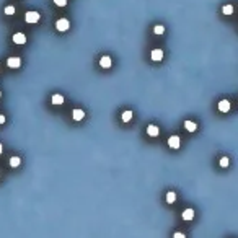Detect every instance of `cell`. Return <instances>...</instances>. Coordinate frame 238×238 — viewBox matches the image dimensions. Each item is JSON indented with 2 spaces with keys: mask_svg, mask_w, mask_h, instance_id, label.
Listing matches in <instances>:
<instances>
[{
  "mask_svg": "<svg viewBox=\"0 0 238 238\" xmlns=\"http://www.w3.org/2000/svg\"><path fill=\"white\" fill-rule=\"evenodd\" d=\"M222 13H223V15H232V13H233V5H223L222 7Z\"/></svg>",
  "mask_w": 238,
  "mask_h": 238,
  "instance_id": "5bb4252c",
  "label": "cell"
},
{
  "mask_svg": "<svg viewBox=\"0 0 238 238\" xmlns=\"http://www.w3.org/2000/svg\"><path fill=\"white\" fill-rule=\"evenodd\" d=\"M219 163H220V167H222V168H227L228 165H230V160H228V157H222Z\"/></svg>",
  "mask_w": 238,
  "mask_h": 238,
  "instance_id": "ac0fdd59",
  "label": "cell"
},
{
  "mask_svg": "<svg viewBox=\"0 0 238 238\" xmlns=\"http://www.w3.org/2000/svg\"><path fill=\"white\" fill-rule=\"evenodd\" d=\"M0 96H2V93H0Z\"/></svg>",
  "mask_w": 238,
  "mask_h": 238,
  "instance_id": "d4e9b609",
  "label": "cell"
},
{
  "mask_svg": "<svg viewBox=\"0 0 238 238\" xmlns=\"http://www.w3.org/2000/svg\"><path fill=\"white\" fill-rule=\"evenodd\" d=\"M51 101H52V104H62L64 103V96L59 95V93H56V95H52Z\"/></svg>",
  "mask_w": 238,
  "mask_h": 238,
  "instance_id": "4fadbf2b",
  "label": "cell"
},
{
  "mask_svg": "<svg viewBox=\"0 0 238 238\" xmlns=\"http://www.w3.org/2000/svg\"><path fill=\"white\" fill-rule=\"evenodd\" d=\"M12 39H13L15 44H25V42H26V36L23 33H17V34H13Z\"/></svg>",
  "mask_w": 238,
  "mask_h": 238,
  "instance_id": "8992f818",
  "label": "cell"
},
{
  "mask_svg": "<svg viewBox=\"0 0 238 238\" xmlns=\"http://www.w3.org/2000/svg\"><path fill=\"white\" fill-rule=\"evenodd\" d=\"M100 66L103 69H109L111 67V57L109 56H103L101 59H100Z\"/></svg>",
  "mask_w": 238,
  "mask_h": 238,
  "instance_id": "52a82bcc",
  "label": "cell"
},
{
  "mask_svg": "<svg viewBox=\"0 0 238 238\" xmlns=\"http://www.w3.org/2000/svg\"><path fill=\"white\" fill-rule=\"evenodd\" d=\"M5 13L7 15H13V13H15V7H12V5L5 7Z\"/></svg>",
  "mask_w": 238,
  "mask_h": 238,
  "instance_id": "ffe728a7",
  "label": "cell"
},
{
  "mask_svg": "<svg viewBox=\"0 0 238 238\" xmlns=\"http://www.w3.org/2000/svg\"><path fill=\"white\" fill-rule=\"evenodd\" d=\"M39 18H41V17H39L38 12H26V15H25L26 23H38Z\"/></svg>",
  "mask_w": 238,
  "mask_h": 238,
  "instance_id": "6da1fadb",
  "label": "cell"
},
{
  "mask_svg": "<svg viewBox=\"0 0 238 238\" xmlns=\"http://www.w3.org/2000/svg\"><path fill=\"white\" fill-rule=\"evenodd\" d=\"M162 59H163V51H162V49H153V51H152V61L158 62Z\"/></svg>",
  "mask_w": 238,
  "mask_h": 238,
  "instance_id": "9c48e42d",
  "label": "cell"
},
{
  "mask_svg": "<svg viewBox=\"0 0 238 238\" xmlns=\"http://www.w3.org/2000/svg\"><path fill=\"white\" fill-rule=\"evenodd\" d=\"M158 132H160V129H158L155 124H150V126L147 127V134H148L150 137H157Z\"/></svg>",
  "mask_w": 238,
  "mask_h": 238,
  "instance_id": "30bf717a",
  "label": "cell"
},
{
  "mask_svg": "<svg viewBox=\"0 0 238 238\" xmlns=\"http://www.w3.org/2000/svg\"><path fill=\"white\" fill-rule=\"evenodd\" d=\"M175 201H176V192L168 191V192H167V202H168V204H173Z\"/></svg>",
  "mask_w": 238,
  "mask_h": 238,
  "instance_id": "9a60e30c",
  "label": "cell"
},
{
  "mask_svg": "<svg viewBox=\"0 0 238 238\" xmlns=\"http://www.w3.org/2000/svg\"><path fill=\"white\" fill-rule=\"evenodd\" d=\"M0 153H2V143H0Z\"/></svg>",
  "mask_w": 238,
  "mask_h": 238,
  "instance_id": "cb8c5ba5",
  "label": "cell"
},
{
  "mask_svg": "<svg viewBox=\"0 0 238 238\" xmlns=\"http://www.w3.org/2000/svg\"><path fill=\"white\" fill-rule=\"evenodd\" d=\"M219 111L220 113H228L230 111V101L228 100H220L219 101Z\"/></svg>",
  "mask_w": 238,
  "mask_h": 238,
  "instance_id": "5b68a950",
  "label": "cell"
},
{
  "mask_svg": "<svg viewBox=\"0 0 238 238\" xmlns=\"http://www.w3.org/2000/svg\"><path fill=\"white\" fill-rule=\"evenodd\" d=\"M3 122H5V116H3V114H0V124H3Z\"/></svg>",
  "mask_w": 238,
  "mask_h": 238,
  "instance_id": "603a6c76",
  "label": "cell"
},
{
  "mask_svg": "<svg viewBox=\"0 0 238 238\" xmlns=\"http://www.w3.org/2000/svg\"><path fill=\"white\" fill-rule=\"evenodd\" d=\"M69 26H70V23H69V20H66V18L57 20V23H56V28H57L59 31H67Z\"/></svg>",
  "mask_w": 238,
  "mask_h": 238,
  "instance_id": "7a4b0ae2",
  "label": "cell"
},
{
  "mask_svg": "<svg viewBox=\"0 0 238 238\" xmlns=\"http://www.w3.org/2000/svg\"><path fill=\"white\" fill-rule=\"evenodd\" d=\"M184 129H186V131H189V132H194L197 129V124H196V122H192V121H186L184 122Z\"/></svg>",
  "mask_w": 238,
  "mask_h": 238,
  "instance_id": "8fae6325",
  "label": "cell"
},
{
  "mask_svg": "<svg viewBox=\"0 0 238 238\" xmlns=\"http://www.w3.org/2000/svg\"><path fill=\"white\" fill-rule=\"evenodd\" d=\"M153 33H155V34H163V33H165V28H163L162 25H157V26L153 28Z\"/></svg>",
  "mask_w": 238,
  "mask_h": 238,
  "instance_id": "d6986e66",
  "label": "cell"
},
{
  "mask_svg": "<svg viewBox=\"0 0 238 238\" xmlns=\"http://www.w3.org/2000/svg\"><path fill=\"white\" fill-rule=\"evenodd\" d=\"M54 3L57 7H66L67 5V0H54Z\"/></svg>",
  "mask_w": 238,
  "mask_h": 238,
  "instance_id": "44dd1931",
  "label": "cell"
},
{
  "mask_svg": "<svg viewBox=\"0 0 238 238\" xmlns=\"http://www.w3.org/2000/svg\"><path fill=\"white\" fill-rule=\"evenodd\" d=\"M173 238H186V235L183 232H176L175 235H173Z\"/></svg>",
  "mask_w": 238,
  "mask_h": 238,
  "instance_id": "7402d4cb",
  "label": "cell"
},
{
  "mask_svg": "<svg viewBox=\"0 0 238 238\" xmlns=\"http://www.w3.org/2000/svg\"><path fill=\"white\" fill-rule=\"evenodd\" d=\"M20 163H21L20 157H12V158H10V167H12V168H17V167H20Z\"/></svg>",
  "mask_w": 238,
  "mask_h": 238,
  "instance_id": "2e32d148",
  "label": "cell"
},
{
  "mask_svg": "<svg viewBox=\"0 0 238 238\" xmlns=\"http://www.w3.org/2000/svg\"><path fill=\"white\" fill-rule=\"evenodd\" d=\"M179 145H181V140H179L178 135H171L168 139V147L170 148H179Z\"/></svg>",
  "mask_w": 238,
  "mask_h": 238,
  "instance_id": "3957f363",
  "label": "cell"
},
{
  "mask_svg": "<svg viewBox=\"0 0 238 238\" xmlns=\"http://www.w3.org/2000/svg\"><path fill=\"white\" fill-rule=\"evenodd\" d=\"M20 64H21L20 57H10V59H7V66L12 67V69H18Z\"/></svg>",
  "mask_w": 238,
  "mask_h": 238,
  "instance_id": "277c9868",
  "label": "cell"
},
{
  "mask_svg": "<svg viewBox=\"0 0 238 238\" xmlns=\"http://www.w3.org/2000/svg\"><path fill=\"white\" fill-rule=\"evenodd\" d=\"M121 118H122V121H124V122H129V121L132 119V111H124Z\"/></svg>",
  "mask_w": 238,
  "mask_h": 238,
  "instance_id": "e0dca14e",
  "label": "cell"
},
{
  "mask_svg": "<svg viewBox=\"0 0 238 238\" xmlns=\"http://www.w3.org/2000/svg\"><path fill=\"white\" fill-rule=\"evenodd\" d=\"M83 116H85V113L82 109H74V111H72V118H74L75 121H82Z\"/></svg>",
  "mask_w": 238,
  "mask_h": 238,
  "instance_id": "7c38bea8",
  "label": "cell"
},
{
  "mask_svg": "<svg viewBox=\"0 0 238 238\" xmlns=\"http://www.w3.org/2000/svg\"><path fill=\"white\" fill-rule=\"evenodd\" d=\"M183 220H186V222H189V220H192L194 219V209H186V211L183 212Z\"/></svg>",
  "mask_w": 238,
  "mask_h": 238,
  "instance_id": "ba28073f",
  "label": "cell"
}]
</instances>
